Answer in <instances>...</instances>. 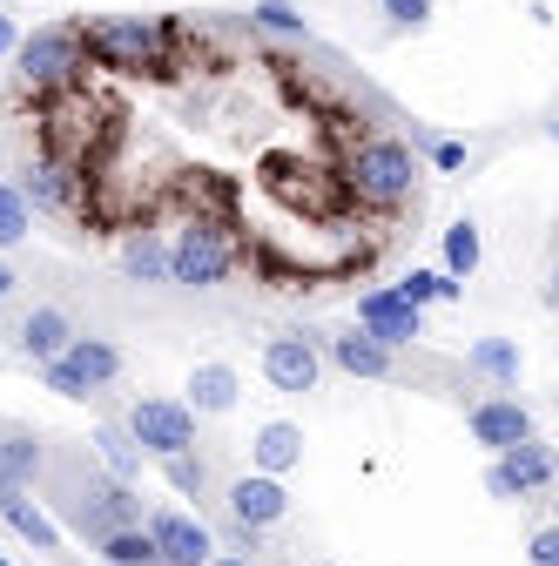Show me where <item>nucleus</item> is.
<instances>
[{
	"label": "nucleus",
	"mask_w": 559,
	"mask_h": 566,
	"mask_svg": "<svg viewBox=\"0 0 559 566\" xmlns=\"http://www.w3.org/2000/svg\"><path fill=\"white\" fill-rule=\"evenodd\" d=\"M0 566H8V559H0Z\"/></svg>",
	"instance_id": "4c0bfd02"
},
{
	"label": "nucleus",
	"mask_w": 559,
	"mask_h": 566,
	"mask_svg": "<svg viewBox=\"0 0 559 566\" xmlns=\"http://www.w3.org/2000/svg\"><path fill=\"white\" fill-rule=\"evenodd\" d=\"M82 34H88L95 67H115V75L169 67V41H176V28L149 21V14H95V21H82Z\"/></svg>",
	"instance_id": "f257e3e1"
},
{
	"label": "nucleus",
	"mask_w": 559,
	"mask_h": 566,
	"mask_svg": "<svg viewBox=\"0 0 559 566\" xmlns=\"http://www.w3.org/2000/svg\"><path fill=\"white\" fill-rule=\"evenodd\" d=\"M465 424H472V439H478L485 452H513V446L532 439V411H526L519 398H478Z\"/></svg>",
	"instance_id": "ddd939ff"
},
{
	"label": "nucleus",
	"mask_w": 559,
	"mask_h": 566,
	"mask_svg": "<svg viewBox=\"0 0 559 566\" xmlns=\"http://www.w3.org/2000/svg\"><path fill=\"white\" fill-rule=\"evenodd\" d=\"M162 472H169V485L182 492V500H202V492H209V465H202L196 452H176V459H162Z\"/></svg>",
	"instance_id": "c85d7f7f"
},
{
	"label": "nucleus",
	"mask_w": 559,
	"mask_h": 566,
	"mask_svg": "<svg viewBox=\"0 0 559 566\" xmlns=\"http://www.w3.org/2000/svg\"><path fill=\"white\" fill-rule=\"evenodd\" d=\"M478 256H485L478 223H452V230H445V270H452V276H472V270H478Z\"/></svg>",
	"instance_id": "cd10ccee"
},
{
	"label": "nucleus",
	"mask_w": 559,
	"mask_h": 566,
	"mask_svg": "<svg viewBox=\"0 0 559 566\" xmlns=\"http://www.w3.org/2000/svg\"><path fill=\"white\" fill-rule=\"evenodd\" d=\"M14 337H21V350H28L34 365H54V358H61V350L75 344L82 331H75V317H67L61 304H34V311L21 317V331H14Z\"/></svg>",
	"instance_id": "4468645a"
},
{
	"label": "nucleus",
	"mask_w": 559,
	"mask_h": 566,
	"mask_svg": "<svg viewBox=\"0 0 559 566\" xmlns=\"http://www.w3.org/2000/svg\"><path fill=\"white\" fill-rule=\"evenodd\" d=\"M398 297L418 304V311H425V304H452V297H458V276H452V270H411V276L398 283Z\"/></svg>",
	"instance_id": "393cba45"
},
{
	"label": "nucleus",
	"mask_w": 559,
	"mask_h": 566,
	"mask_svg": "<svg viewBox=\"0 0 559 566\" xmlns=\"http://www.w3.org/2000/svg\"><path fill=\"white\" fill-rule=\"evenodd\" d=\"M67 520H75V533L82 539H108V533H122V526H143L149 513H143V500H135V485L128 479H115V472H82V479H67Z\"/></svg>",
	"instance_id": "20e7f679"
},
{
	"label": "nucleus",
	"mask_w": 559,
	"mask_h": 566,
	"mask_svg": "<svg viewBox=\"0 0 559 566\" xmlns=\"http://www.w3.org/2000/svg\"><path fill=\"white\" fill-rule=\"evenodd\" d=\"M263 378H270L276 391H291V398L317 391V378H324V350H317V337H304V331L270 337V344H263Z\"/></svg>",
	"instance_id": "1a4fd4ad"
},
{
	"label": "nucleus",
	"mask_w": 559,
	"mask_h": 566,
	"mask_svg": "<svg viewBox=\"0 0 559 566\" xmlns=\"http://www.w3.org/2000/svg\"><path fill=\"white\" fill-rule=\"evenodd\" d=\"M156 566H169V559H156Z\"/></svg>",
	"instance_id": "e433bc0d"
},
{
	"label": "nucleus",
	"mask_w": 559,
	"mask_h": 566,
	"mask_svg": "<svg viewBox=\"0 0 559 566\" xmlns=\"http://www.w3.org/2000/svg\"><path fill=\"white\" fill-rule=\"evenodd\" d=\"M21 48V28H14V14H0V54H14Z\"/></svg>",
	"instance_id": "473e14b6"
},
{
	"label": "nucleus",
	"mask_w": 559,
	"mask_h": 566,
	"mask_svg": "<svg viewBox=\"0 0 559 566\" xmlns=\"http://www.w3.org/2000/svg\"><path fill=\"white\" fill-rule=\"evenodd\" d=\"M384 14H391V21H404V28H418V21L432 14V0H384Z\"/></svg>",
	"instance_id": "7c9ffc66"
},
{
	"label": "nucleus",
	"mask_w": 559,
	"mask_h": 566,
	"mask_svg": "<svg viewBox=\"0 0 559 566\" xmlns=\"http://www.w3.org/2000/svg\"><path fill=\"white\" fill-rule=\"evenodd\" d=\"M149 533H156V553L169 566H209V559H217V533H209L196 513H182V506L149 513Z\"/></svg>",
	"instance_id": "9b49d317"
},
{
	"label": "nucleus",
	"mask_w": 559,
	"mask_h": 566,
	"mask_svg": "<svg viewBox=\"0 0 559 566\" xmlns=\"http://www.w3.org/2000/svg\"><path fill=\"white\" fill-rule=\"evenodd\" d=\"M14 283H21V276H14V263H0V304L14 297Z\"/></svg>",
	"instance_id": "72a5a7b5"
},
{
	"label": "nucleus",
	"mask_w": 559,
	"mask_h": 566,
	"mask_svg": "<svg viewBox=\"0 0 559 566\" xmlns=\"http://www.w3.org/2000/svg\"><path fill=\"white\" fill-rule=\"evenodd\" d=\"M432 163L439 169H465V142H432Z\"/></svg>",
	"instance_id": "2f4dec72"
},
{
	"label": "nucleus",
	"mask_w": 559,
	"mask_h": 566,
	"mask_svg": "<svg viewBox=\"0 0 559 566\" xmlns=\"http://www.w3.org/2000/svg\"><path fill=\"white\" fill-rule=\"evenodd\" d=\"M330 358H337V371H351V378H391V371H398V365H391V344H378L371 331L330 337Z\"/></svg>",
	"instance_id": "dca6fc26"
},
{
	"label": "nucleus",
	"mask_w": 559,
	"mask_h": 566,
	"mask_svg": "<svg viewBox=\"0 0 559 566\" xmlns=\"http://www.w3.org/2000/svg\"><path fill=\"white\" fill-rule=\"evenodd\" d=\"M223 500H230V520L250 526V533L291 520V485H284V479H270V472H243V479L223 492Z\"/></svg>",
	"instance_id": "9d476101"
},
{
	"label": "nucleus",
	"mask_w": 559,
	"mask_h": 566,
	"mask_svg": "<svg viewBox=\"0 0 559 566\" xmlns=\"http://www.w3.org/2000/svg\"><path fill=\"white\" fill-rule=\"evenodd\" d=\"M95 452H102V465L115 472V479H143V446H135V432L128 424H95Z\"/></svg>",
	"instance_id": "5701e85b"
},
{
	"label": "nucleus",
	"mask_w": 559,
	"mask_h": 566,
	"mask_svg": "<svg viewBox=\"0 0 559 566\" xmlns=\"http://www.w3.org/2000/svg\"><path fill=\"white\" fill-rule=\"evenodd\" d=\"M189 405H196V418L236 411V371H230V365H196V371H189Z\"/></svg>",
	"instance_id": "aec40b11"
},
{
	"label": "nucleus",
	"mask_w": 559,
	"mask_h": 566,
	"mask_svg": "<svg viewBox=\"0 0 559 566\" xmlns=\"http://www.w3.org/2000/svg\"><path fill=\"white\" fill-rule=\"evenodd\" d=\"M250 459H256V472H270V479H284V472H291V465L304 459V432H297L291 418H270L263 432L250 439Z\"/></svg>",
	"instance_id": "f3484780"
},
{
	"label": "nucleus",
	"mask_w": 559,
	"mask_h": 566,
	"mask_svg": "<svg viewBox=\"0 0 559 566\" xmlns=\"http://www.w3.org/2000/svg\"><path fill=\"white\" fill-rule=\"evenodd\" d=\"M546 304H552V311H559V270H552V283H546Z\"/></svg>",
	"instance_id": "c9c22d12"
},
{
	"label": "nucleus",
	"mask_w": 559,
	"mask_h": 566,
	"mask_svg": "<svg viewBox=\"0 0 559 566\" xmlns=\"http://www.w3.org/2000/svg\"><path fill=\"white\" fill-rule=\"evenodd\" d=\"M526 566H559V526H539V533H532Z\"/></svg>",
	"instance_id": "c756f323"
},
{
	"label": "nucleus",
	"mask_w": 559,
	"mask_h": 566,
	"mask_svg": "<svg viewBox=\"0 0 559 566\" xmlns=\"http://www.w3.org/2000/svg\"><path fill=\"white\" fill-rule=\"evenodd\" d=\"M209 566H250V553H217Z\"/></svg>",
	"instance_id": "f704fd0d"
},
{
	"label": "nucleus",
	"mask_w": 559,
	"mask_h": 566,
	"mask_svg": "<svg viewBox=\"0 0 559 566\" xmlns=\"http://www.w3.org/2000/svg\"><path fill=\"white\" fill-rule=\"evenodd\" d=\"M128 432L149 459H176L196 452V405L189 398H135L128 405Z\"/></svg>",
	"instance_id": "0eeeda50"
},
{
	"label": "nucleus",
	"mask_w": 559,
	"mask_h": 566,
	"mask_svg": "<svg viewBox=\"0 0 559 566\" xmlns=\"http://www.w3.org/2000/svg\"><path fill=\"white\" fill-rule=\"evenodd\" d=\"M95 559H102V566H156L162 553H156V533H149V520H143V526L108 533V539L95 546Z\"/></svg>",
	"instance_id": "4be33fe9"
},
{
	"label": "nucleus",
	"mask_w": 559,
	"mask_h": 566,
	"mask_svg": "<svg viewBox=\"0 0 559 566\" xmlns=\"http://www.w3.org/2000/svg\"><path fill=\"white\" fill-rule=\"evenodd\" d=\"M0 520H8V526H14L34 553H61V526H54V520L28 500V492H0Z\"/></svg>",
	"instance_id": "a211bd4d"
},
{
	"label": "nucleus",
	"mask_w": 559,
	"mask_h": 566,
	"mask_svg": "<svg viewBox=\"0 0 559 566\" xmlns=\"http://www.w3.org/2000/svg\"><path fill=\"white\" fill-rule=\"evenodd\" d=\"M75 169H67L61 156H41V163H28L21 169V196L34 202V209H75Z\"/></svg>",
	"instance_id": "2eb2a0df"
},
{
	"label": "nucleus",
	"mask_w": 559,
	"mask_h": 566,
	"mask_svg": "<svg viewBox=\"0 0 559 566\" xmlns=\"http://www.w3.org/2000/svg\"><path fill=\"white\" fill-rule=\"evenodd\" d=\"M344 182H351L358 202H371V209H398V202L418 196V156L391 135H371V142L351 149V163H344Z\"/></svg>",
	"instance_id": "7ed1b4c3"
},
{
	"label": "nucleus",
	"mask_w": 559,
	"mask_h": 566,
	"mask_svg": "<svg viewBox=\"0 0 559 566\" xmlns=\"http://www.w3.org/2000/svg\"><path fill=\"white\" fill-rule=\"evenodd\" d=\"M465 371L493 378V385H513V378H519V344H513V337H478V344L465 350Z\"/></svg>",
	"instance_id": "b1692460"
},
{
	"label": "nucleus",
	"mask_w": 559,
	"mask_h": 566,
	"mask_svg": "<svg viewBox=\"0 0 559 566\" xmlns=\"http://www.w3.org/2000/svg\"><path fill=\"white\" fill-rule=\"evenodd\" d=\"M236 270V243L217 230V223H182L176 243H169V283H182V291H217V283Z\"/></svg>",
	"instance_id": "39448f33"
},
{
	"label": "nucleus",
	"mask_w": 559,
	"mask_h": 566,
	"mask_svg": "<svg viewBox=\"0 0 559 566\" xmlns=\"http://www.w3.org/2000/svg\"><path fill=\"white\" fill-rule=\"evenodd\" d=\"M552 479H559V452H546L539 439H526V446H513V452L493 459L485 492H493V500H532V492H546Z\"/></svg>",
	"instance_id": "6e6552de"
},
{
	"label": "nucleus",
	"mask_w": 559,
	"mask_h": 566,
	"mask_svg": "<svg viewBox=\"0 0 559 566\" xmlns=\"http://www.w3.org/2000/svg\"><path fill=\"white\" fill-rule=\"evenodd\" d=\"M34 479H41V439L34 432L0 439V492H28Z\"/></svg>",
	"instance_id": "412c9836"
},
{
	"label": "nucleus",
	"mask_w": 559,
	"mask_h": 566,
	"mask_svg": "<svg viewBox=\"0 0 559 566\" xmlns=\"http://www.w3.org/2000/svg\"><path fill=\"white\" fill-rule=\"evenodd\" d=\"M28 230H34V202L21 196V182H0V250L28 243Z\"/></svg>",
	"instance_id": "a878e982"
},
{
	"label": "nucleus",
	"mask_w": 559,
	"mask_h": 566,
	"mask_svg": "<svg viewBox=\"0 0 559 566\" xmlns=\"http://www.w3.org/2000/svg\"><path fill=\"white\" fill-rule=\"evenodd\" d=\"M115 378H122V350L108 337H75L54 365H41V385L54 398H88V391H102Z\"/></svg>",
	"instance_id": "423d86ee"
},
{
	"label": "nucleus",
	"mask_w": 559,
	"mask_h": 566,
	"mask_svg": "<svg viewBox=\"0 0 559 566\" xmlns=\"http://www.w3.org/2000/svg\"><path fill=\"white\" fill-rule=\"evenodd\" d=\"M250 28L284 34V41H304V34H310V28H304V14L291 8V0H256V8H250Z\"/></svg>",
	"instance_id": "bb28decb"
},
{
	"label": "nucleus",
	"mask_w": 559,
	"mask_h": 566,
	"mask_svg": "<svg viewBox=\"0 0 559 566\" xmlns=\"http://www.w3.org/2000/svg\"><path fill=\"white\" fill-rule=\"evenodd\" d=\"M358 331H371L378 344L404 350L418 331H425V317H418V304L398 297V283H384V291H365V297H358Z\"/></svg>",
	"instance_id": "f8f14e48"
},
{
	"label": "nucleus",
	"mask_w": 559,
	"mask_h": 566,
	"mask_svg": "<svg viewBox=\"0 0 559 566\" xmlns=\"http://www.w3.org/2000/svg\"><path fill=\"white\" fill-rule=\"evenodd\" d=\"M88 61L95 54H88L82 21H48V28L21 34V48H14V67H21L28 88H75L88 75Z\"/></svg>",
	"instance_id": "f03ea898"
},
{
	"label": "nucleus",
	"mask_w": 559,
	"mask_h": 566,
	"mask_svg": "<svg viewBox=\"0 0 559 566\" xmlns=\"http://www.w3.org/2000/svg\"><path fill=\"white\" fill-rule=\"evenodd\" d=\"M122 276L128 283H169V243L156 230H128L122 237Z\"/></svg>",
	"instance_id": "6ab92c4d"
}]
</instances>
